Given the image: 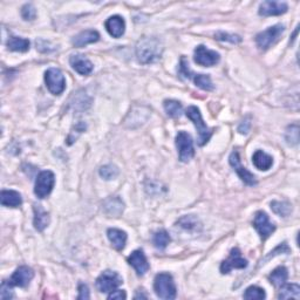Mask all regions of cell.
<instances>
[{
	"label": "cell",
	"mask_w": 300,
	"mask_h": 300,
	"mask_svg": "<svg viewBox=\"0 0 300 300\" xmlns=\"http://www.w3.org/2000/svg\"><path fill=\"white\" fill-rule=\"evenodd\" d=\"M45 82L52 94L60 95L66 88V80L64 74L58 68H50L45 73Z\"/></svg>",
	"instance_id": "52a82bcc"
},
{
	"label": "cell",
	"mask_w": 300,
	"mask_h": 300,
	"mask_svg": "<svg viewBox=\"0 0 300 300\" xmlns=\"http://www.w3.org/2000/svg\"><path fill=\"white\" fill-rule=\"evenodd\" d=\"M191 79L194 80L196 86L204 91H212L213 84L212 81H211V77L209 75H205V74H192Z\"/></svg>",
	"instance_id": "83f0119b"
},
{
	"label": "cell",
	"mask_w": 300,
	"mask_h": 300,
	"mask_svg": "<svg viewBox=\"0 0 300 300\" xmlns=\"http://www.w3.org/2000/svg\"><path fill=\"white\" fill-rule=\"evenodd\" d=\"M34 228L38 231H44L50 224V216L41 205H34Z\"/></svg>",
	"instance_id": "603a6c76"
},
{
	"label": "cell",
	"mask_w": 300,
	"mask_h": 300,
	"mask_svg": "<svg viewBox=\"0 0 300 300\" xmlns=\"http://www.w3.org/2000/svg\"><path fill=\"white\" fill-rule=\"evenodd\" d=\"M127 298V294H125L124 291H121V290H115L113 292H110V294L108 295V299L112 300V299H125Z\"/></svg>",
	"instance_id": "60d3db41"
},
{
	"label": "cell",
	"mask_w": 300,
	"mask_h": 300,
	"mask_svg": "<svg viewBox=\"0 0 300 300\" xmlns=\"http://www.w3.org/2000/svg\"><path fill=\"white\" fill-rule=\"evenodd\" d=\"M107 236H108V239L116 250L121 251L124 249L125 243H127V233L124 231L118 230V229H109L107 231Z\"/></svg>",
	"instance_id": "44dd1931"
},
{
	"label": "cell",
	"mask_w": 300,
	"mask_h": 300,
	"mask_svg": "<svg viewBox=\"0 0 300 300\" xmlns=\"http://www.w3.org/2000/svg\"><path fill=\"white\" fill-rule=\"evenodd\" d=\"M285 140L288 146H298L299 143V125L297 123L288 125L285 133Z\"/></svg>",
	"instance_id": "4dcf8cb0"
},
{
	"label": "cell",
	"mask_w": 300,
	"mask_h": 300,
	"mask_svg": "<svg viewBox=\"0 0 300 300\" xmlns=\"http://www.w3.org/2000/svg\"><path fill=\"white\" fill-rule=\"evenodd\" d=\"M106 29L113 38H120L124 34L125 23L123 18L120 16H113L107 19Z\"/></svg>",
	"instance_id": "e0dca14e"
},
{
	"label": "cell",
	"mask_w": 300,
	"mask_h": 300,
	"mask_svg": "<svg viewBox=\"0 0 300 300\" xmlns=\"http://www.w3.org/2000/svg\"><path fill=\"white\" fill-rule=\"evenodd\" d=\"M35 45H36V50L42 52V53H50V52L55 50V47L52 45L50 41H46V40H44V39L36 40Z\"/></svg>",
	"instance_id": "8d00e7d4"
},
{
	"label": "cell",
	"mask_w": 300,
	"mask_h": 300,
	"mask_svg": "<svg viewBox=\"0 0 300 300\" xmlns=\"http://www.w3.org/2000/svg\"><path fill=\"white\" fill-rule=\"evenodd\" d=\"M187 116L194 122L196 129L198 133V144L199 146H204V144L210 140L211 135H212V129H210L208 125L205 124V122L203 121L201 110L197 107L191 106L187 109Z\"/></svg>",
	"instance_id": "3957f363"
},
{
	"label": "cell",
	"mask_w": 300,
	"mask_h": 300,
	"mask_svg": "<svg viewBox=\"0 0 300 300\" xmlns=\"http://www.w3.org/2000/svg\"><path fill=\"white\" fill-rule=\"evenodd\" d=\"M285 31L283 25H275L255 35V44L262 51H266L275 44Z\"/></svg>",
	"instance_id": "277c9868"
},
{
	"label": "cell",
	"mask_w": 300,
	"mask_h": 300,
	"mask_svg": "<svg viewBox=\"0 0 300 300\" xmlns=\"http://www.w3.org/2000/svg\"><path fill=\"white\" fill-rule=\"evenodd\" d=\"M34 277V272L28 266H20L16 270L12 277L10 278L9 283L11 286H18V287H26L31 283V280Z\"/></svg>",
	"instance_id": "4fadbf2b"
},
{
	"label": "cell",
	"mask_w": 300,
	"mask_h": 300,
	"mask_svg": "<svg viewBox=\"0 0 300 300\" xmlns=\"http://www.w3.org/2000/svg\"><path fill=\"white\" fill-rule=\"evenodd\" d=\"M250 128H251V116H246L242 121V123L239 124L238 132L240 134H247V133L250 132Z\"/></svg>",
	"instance_id": "f35d334b"
},
{
	"label": "cell",
	"mask_w": 300,
	"mask_h": 300,
	"mask_svg": "<svg viewBox=\"0 0 300 300\" xmlns=\"http://www.w3.org/2000/svg\"><path fill=\"white\" fill-rule=\"evenodd\" d=\"M128 263L135 269V271L138 272L139 276H143L149 270V263H148L143 251L141 250H136L129 255Z\"/></svg>",
	"instance_id": "9a60e30c"
},
{
	"label": "cell",
	"mask_w": 300,
	"mask_h": 300,
	"mask_svg": "<svg viewBox=\"0 0 300 300\" xmlns=\"http://www.w3.org/2000/svg\"><path fill=\"white\" fill-rule=\"evenodd\" d=\"M103 212L109 217H118L123 212L124 204L122 199L118 197H109L107 198L102 204Z\"/></svg>",
	"instance_id": "ac0fdd59"
},
{
	"label": "cell",
	"mask_w": 300,
	"mask_h": 300,
	"mask_svg": "<svg viewBox=\"0 0 300 300\" xmlns=\"http://www.w3.org/2000/svg\"><path fill=\"white\" fill-rule=\"evenodd\" d=\"M253 227L258 231L259 235L263 239L269 238L276 230V227L271 223L269 220V216L264 211H258L255 212L254 220H253Z\"/></svg>",
	"instance_id": "8fae6325"
},
{
	"label": "cell",
	"mask_w": 300,
	"mask_h": 300,
	"mask_svg": "<svg viewBox=\"0 0 300 300\" xmlns=\"http://www.w3.org/2000/svg\"><path fill=\"white\" fill-rule=\"evenodd\" d=\"M153 243L156 249L164 250L168 244L170 243V236L165 230H160L154 233L153 236Z\"/></svg>",
	"instance_id": "f1b7e54d"
},
{
	"label": "cell",
	"mask_w": 300,
	"mask_h": 300,
	"mask_svg": "<svg viewBox=\"0 0 300 300\" xmlns=\"http://www.w3.org/2000/svg\"><path fill=\"white\" fill-rule=\"evenodd\" d=\"M266 297L265 291L258 286H250L246 288L244 298L247 300H262Z\"/></svg>",
	"instance_id": "1f68e13d"
},
{
	"label": "cell",
	"mask_w": 300,
	"mask_h": 300,
	"mask_svg": "<svg viewBox=\"0 0 300 300\" xmlns=\"http://www.w3.org/2000/svg\"><path fill=\"white\" fill-rule=\"evenodd\" d=\"M279 294L278 298L279 299H299L300 298V287L297 284H287L280 286Z\"/></svg>",
	"instance_id": "cb8c5ba5"
},
{
	"label": "cell",
	"mask_w": 300,
	"mask_h": 300,
	"mask_svg": "<svg viewBox=\"0 0 300 300\" xmlns=\"http://www.w3.org/2000/svg\"><path fill=\"white\" fill-rule=\"evenodd\" d=\"M0 298H2L3 300L13 298L12 286H11L9 281H6V280L3 281L2 288H0Z\"/></svg>",
	"instance_id": "d590c367"
},
{
	"label": "cell",
	"mask_w": 300,
	"mask_h": 300,
	"mask_svg": "<svg viewBox=\"0 0 300 300\" xmlns=\"http://www.w3.org/2000/svg\"><path fill=\"white\" fill-rule=\"evenodd\" d=\"M247 266V261L242 257V253H240V250L235 249L231 250L230 255H229L228 259L222 263L221 265V272L223 275H227L231 271L232 269H245Z\"/></svg>",
	"instance_id": "7c38bea8"
},
{
	"label": "cell",
	"mask_w": 300,
	"mask_h": 300,
	"mask_svg": "<svg viewBox=\"0 0 300 300\" xmlns=\"http://www.w3.org/2000/svg\"><path fill=\"white\" fill-rule=\"evenodd\" d=\"M100 34L94 29H87V31H83L79 33V34L75 35L72 40V44L75 47H83L90 45V44L99 41Z\"/></svg>",
	"instance_id": "d6986e66"
},
{
	"label": "cell",
	"mask_w": 300,
	"mask_h": 300,
	"mask_svg": "<svg viewBox=\"0 0 300 300\" xmlns=\"http://www.w3.org/2000/svg\"><path fill=\"white\" fill-rule=\"evenodd\" d=\"M287 5L281 2H272L268 0L261 4L259 6V14L263 17H271V16H280V14L286 13Z\"/></svg>",
	"instance_id": "5bb4252c"
},
{
	"label": "cell",
	"mask_w": 300,
	"mask_h": 300,
	"mask_svg": "<svg viewBox=\"0 0 300 300\" xmlns=\"http://www.w3.org/2000/svg\"><path fill=\"white\" fill-rule=\"evenodd\" d=\"M117 175H118V169L113 164L103 165L101 166V169H100V176L107 181L116 179Z\"/></svg>",
	"instance_id": "d6a6232c"
},
{
	"label": "cell",
	"mask_w": 300,
	"mask_h": 300,
	"mask_svg": "<svg viewBox=\"0 0 300 300\" xmlns=\"http://www.w3.org/2000/svg\"><path fill=\"white\" fill-rule=\"evenodd\" d=\"M0 203L3 206H7V208H18L23 203V199L19 192L14 190H3L0 195Z\"/></svg>",
	"instance_id": "ffe728a7"
},
{
	"label": "cell",
	"mask_w": 300,
	"mask_h": 300,
	"mask_svg": "<svg viewBox=\"0 0 300 300\" xmlns=\"http://www.w3.org/2000/svg\"><path fill=\"white\" fill-rule=\"evenodd\" d=\"M21 17L24 18V20H33L36 17V10L32 4H26L21 9Z\"/></svg>",
	"instance_id": "e575fe53"
},
{
	"label": "cell",
	"mask_w": 300,
	"mask_h": 300,
	"mask_svg": "<svg viewBox=\"0 0 300 300\" xmlns=\"http://www.w3.org/2000/svg\"><path fill=\"white\" fill-rule=\"evenodd\" d=\"M7 47L9 50L13 52H27L29 50V41L25 38H20V36H11L7 41Z\"/></svg>",
	"instance_id": "d4e9b609"
},
{
	"label": "cell",
	"mask_w": 300,
	"mask_h": 300,
	"mask_svg": "<svg viewBox=\"0 0 300 300\" xmlns=\"http://www.w3.org/2000/svg\"><path fill=\"white\" fill-rule=\"evenodd\" d=\"M163 107H164V110L170 117L176 118L182 115L183 106L179 101H175V100H165L164 103H163Z\"/></svg>",
	"instance_id": "4316f807"
},
{
	"label": "cell",
	"mask_w": 300,
	"mask_h": 300,
	"mask_svg": "<svg viewBox=\"0 0 300 300\" xmlns=\"http://www.w3.org/2000/svg\"><path fill=\"white\" fill-rule=\"evenodd\" d=\"M197 223H198V221L192 216H185L180 221L181 227L184 229H189V230H190V229L197 228Z\"/></svg>",
	"instance_id": "74e56055"
},
{
	"label": "cell",
	"mask_w": 300,
	"mask_h": 300,
	"mask_svg": "<svg viewBox=\"0 0 300 300\" xmlns=\"http://www.w3.org/2000/svg\"><path fill=\"white\" fill-rule=\"evenodd\" d=\"M215 38L217 40H221V41H228L231 44H239L242 41V38L239 35L236 34H230V33H225V32H218L215 34Z\"/></svg>",
	"instance_id": "836d02e7"
},
{
	"label": "cell",
	"mask_w": 300,
	"mask_h": 300,
	"mask_svg": "<svg viewBox=\"0 0 300 300\" xmlns=\"http://www.w3.org/2000/svg\"><path fill=\"white\" fill-rule=\"evenodd\" d=\"M135 299H139V298H143V299H147L148 298V295L147 294H143V293H138L135 295L134 297Z\"/></svg>",
	"instance_id": "b9f144b4"
},
{
	"label": "cell",
	"mask_w": 300,
	"mask_h": 300,
	"mask_svg": "<svg viewBox=\"0 0 300 300\" xmlns=\"http://www.w3.org/2000/svg\"><path fill=\"white\" fill-rule=\"evenodd\" d=\"M155 293L160 299L172 300L176 298V285L169 273H160L154 281Z\"/></svg>",
	"instance_id": "7a4b0ae2"
},
{
	"label": "cell",
	"mask_w": 300,
	"mask_h": 300,
	"mask_svg": "<svg viewBox=\"0 0 300 300\" xmlns=\"http://www.w3.org/2000/svg\"><path fill=\"white\" fill-rule=\"evenodd\" d=\"M252 162L255 168L266 172V170H269L272 166L273 158L263 150H257L252 156Z\"/></svg>",
	"instance_id": "7402d4cb"
},
{
	"label": "cell",
	"mask_w": 300,
	"mask_h": 300,
	"mask_svg": "<svg viewBox=\"0 0 300 300\" xmlns=\"http://www.w3.org/2000/svg\"><path fill=\"white\" fill-rule=\"evenodd\" d=\"M220 54L216 51H211L205 46L199 45L195 50L194 60L197 65L204 66V67H211L220 62Z\"/></svg>",
	"instance_id": "9c48e42d"
},
{
	"label": "cell",
	"mask_w": 300,
	"mask_h": 300,
	"mask_svg": "<svg viewBox=\"0 0 300 300\" xmlns=\"http://www.w3.org/2000/svg\"><path fill=\"white\" fill-rule=\"evenodd\" d=\"M229 162H230L231 166L235 169L237 175L239 176V179L242 180L244 183L250 185V187H253V185L257 184V180H255L253 174H251L249 170H247L245 166H243L242 163H240L238 151H232L230 157H229Z\"/></svg>",
	"instance_id": "30bf717a"
},
{
	"label": "cell",
	"mask_w": 300,
	"mask_h": 300,
	"mask_svg": "<svg viewBox=\"0 0 300 300\" xmlns=\"http://www.w3.org/2000/svg\"><path fill=\"white\" fill-rule=\"evenodd\" d=\"M69 62L73 69L81 74V75H90L93 72V68H94L92 62L87 58H84L83 55H72L69 59Z\"/></svg>",
	"instance_id": "2e32d148"
},
{
	"label": "cell",
	"mask_w": 300,
	"mask_h": 300,
	"mask_svg": "<svg viewBox=\"0 0 300 300\" xmlns=\"http://www.w3.org/2000/svg\"><path fill=\"white\" fill-rule=\"evenodd\" d=\"M287 278H288V272L286 268H284V266H279V268L273 270L271 275L269 276V279L271 280V283L277 287L283 286V285L286 283Z\"/></svg>",
	"instance_id": "484cf974"
},
{
	"label": "cell",
	"mask_w": 300,
	"mask_h": 300,
	"mask_svg": "<svg viewBox=\"0 0 300 300\" xmlns=\"http://www.w3.org/2000/svg\"><path fill=\"white\" fill-rule=\"evenodd\" d=\"M271 209L273 212L280 217H287L292 212V205L287 202L273 201L271 203Z\"/></svg>",
	"instance_id": "f546056e"
},
{
	"label": "cell",
	"mask_w": 300,
	"mask_h": 300,
	"mask_svg": "<svg viewBox=\"0 0 300 300\" xmlns=\"http://www.w3.org/2000/svg\"><path fill=\"white\" fill-rule=\"evenodd\" d=\"M55 176L53 173L50 172V170H45V172L40 173L35 180L34 194L36 195V197L40 199L47 197L51 194V191L53 190Z\"/></svg>",
	"instance_id": "5b68a950"
},
{
	"label": "cell",
	"mask_w": 300,
	"mask_h": 300,
	"mask_svg": "<svg viewBox=\"0 0 300 300\" xmlns=\"http://www.w3.org/2000/svg\"><path fill=\"white\" fill-rule=\"evenodd\" d=\"M91 298L90 294V288L86 284H80L79 285V295H77V299L79 300H87Z\"/></svg>",
	"instance_id": "ab89813d"
},
{
	"label": "cell",
	"mask_w": 300,
	"mask_h": 300,
	"mask_svg": "<svg viewBox=\"0 0 300 300\" xmlns=\"http://www.w3.org/2000/svg\"><path fill=\"white\" fill-rule=\"evenodd\" d=\"M122 284V278L113 271H105L96 279V287L103 293H110L115 291Z\"/></svg>",
	"instance_id": "ba28073f"
},
{
	"label": "cell",
	"mask_w": 300,
	"mask_h": 300,
	"mask_svg": "<svg viewBox=\"0 0 300 300\" xmlns=\"http://www.w3.org/2000/svg\"><path fill=\"white\" fill-rule=\"evenodd\" d=\"M176 147L179 149L180 160L182 162H188L194 157V141H192L190 134L185 132H179L176 136Z\"/></svg>",
	"instance_id": "8992f818"
},
{
	"label": "cell",
	"mask_w": 300,
	"mask_h": 300,
	"mask_svg": "<svg viewBox=\"0 0 300 300\" xmlns=\"http://www.w3.org/2000/svg\"><path fill=\"white\" fill-rule=\"evenodd\" d=\"M163 52L162 42L157 38H142L136 46V57L143 65L153 64L161 58Z\"/></svg>",
	"instance_id": "6da1fadb"
}]
</instances>
